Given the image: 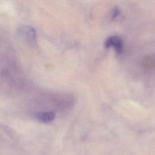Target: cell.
<instances>
[{"instance_id": "obj_3", "label": "cell", "mask_w": 155, "mask_h": 155, "mask_svg": "<svg viewBox=\"0 0 155 155\" xmlns=\"http://www.w3.org/2000/svg\"><path fill=\"white\" fill-rule=\"evenodd\" d=\"M55 117V114L51 112H42L36 114L37 119L42 123H48L51 122Z\"/></svg>"}, {"instance_id": "obj_4", "label": "cell", "mask_w": 155, "mask_h": 155, "mask_svg": "<svg viewBox=\"0 0 155 155\" xmlns=\"http://www.w3.org/2000/svg\"><path fill=\"white\" fill-rule=\"evenodd\" d=\"M119 13V11L118 9H115L113 11V13L112 14V17L113 18H116L117 16L118 15Z\"/></svg>"}, {"instance_id": "obj_2", "label": "cell", "mask_w": 155, "mask_h": 155, "mask_svg": "<svg viewBox=\"0 0 155 155\" xmlns=\"http://www.w3.org/2000/svg\"><path fill=\"white\" fill-rule=\"evenodd\" d=\"M105 47L107 48L112 47L114 48L117 54L120 55L123 51V41L119 36H110L105 41Z\"/></svg>"}, {"instance_id": "obj_1", "label": "cell", "mask_w": 155, "mask_h": 155, "mask_svg": "<svg viewBox=\"0 0 155 155\" xmlns=\"http://www.w3.org/2000/svg\"><path fill=\"white\" fill-rule=\"evenodd\" d=\"M18 31L19 35L28 43L32 45L36 44V32L32 27L28 25H21Z\"/></svg>"}]
</instances>
